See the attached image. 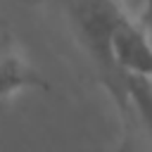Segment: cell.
I'll return each mask as SVG.
<instances>
[{
    "label": "cell",
    "instance_id": "6da1fadb",
    "mask_svg": "<svg viewBox=\"0 0 152 152\" xmlns=\"http://www.w3.org/2000/svg\"><path fill=\"white\" fill-rule=\"evenodd\" d=\"M66 17L83 43L86 52L104 76V86L116 100L119 109L126 102V78L119 76L112 62V33L119 19L128 12L124 0H64Z\"/></svg>",
    "mask_w": 152,
    "mask_h": 152
},
{
    "label": "cell",
    "instance_id": "7a4b0ae2",
    "mask_svg": "<svg viewBox=\"0 0 152 152\" xmlns=\"http://www.w3.org/2000/svg\"><path fill=\"white\" fill-rule=\"evenodd\" d=\"M112 62L121 78H152V40L133 14H124L112 33Z\"/></svg>",
    "mask_w": 152,
    "mask_h": 152
},
{
    "label": "cell",
    "instance_id": "3957f363",
    "mask_svg": "<svg viewBox=\"0 0 152 152\" xmlns=\"http://www.w3.org/2000/svg\"><path fill=\"white\" fill-rule=\"evenodd\" d=\"M121 114L131 128L138 133L142 152H152V81L140 76H126V102Z\"/></svg>",
    "mask_w": 152,
    "mask_h": 152
},
{
    "label": "cell",
    "instance_id": "277c9868",
    "mask_svg": "<svg viewBox=\"0 0 152 152\" xmlns=\"http://www.w3.org/2000/svg\"><path fill=\"white\" fill-rule=\"evenodd\" d=\"M26 88H45L38 71H33L19 55L0 48V100Z\"/></svg>",
    "mask_w": 152,
    "mask_h": 152
},
{
    "label": "cell",
    "instance_id": "5b68a950",
    "mask_svg": "<svg viewBox=\"0 0 152 152\" xmlns=\"http://www.w3.org/2000/svg\"><path fill=\"white\" fill-rule=\"evenodd\" d=\"M2 26H5V24H2V19H0V28H2Z\"/></svg>",
    "mask_w": 152,
    "mask_h": 152
},
{
    "label": "cell",
    "instance_id": "8992f818",
    "mask_svg": "<svg viewBox=\"0 0 152 152\" xmlns=\"http://www.w3.org/2000/svg\"><path fill=\"white\" fill-rule=\"evenodd\" d=\"M150 81H152V78H150Z\"/></svg>",
    "mask_w": 152,
    "mask_h": 152
}]
</instances>
